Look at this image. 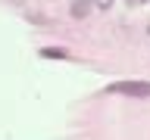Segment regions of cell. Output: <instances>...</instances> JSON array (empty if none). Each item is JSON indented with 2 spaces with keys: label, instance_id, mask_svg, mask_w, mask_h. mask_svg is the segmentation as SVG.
<instances>
[{
  "label": "cell",
  "instance_id": "cell-4",
  "mask_svg": "<svg viewBox=\"0 0 150 140\" xmlns=\"http://www.w3.org/2000/svg\"><path fill=\"white\" fill-rule=\"evenodd\" d=\"M94 3H97V6H103V9H110V6H112V0H94Z\"/></svg>",
  "mask_w": 150,
  "mask_h": 140
},
{
  "label": "cell",
  "instance_id": "cell-5",
  "mask_svg": "<svg viewBox=\"0 0 150 140\" xmlns=\"http://www.w3.org/2000/svg\"><path fill=\"white\" fill-rule=\"evenodd\" d=\"M128 6H141V3H150V0H125Z\"/></svg>",
  "mask_w": 150,
  "mask_h": 140
},
{
  "label": "cell",
  "instance_id": "cell-1",
  "mask_svg": "<svg viewBox=\"0 0 150 140\" xmlns=\"http://www.w3.org/2000/svg\"><path fill=\"white\" fill-rule=\"evenodd\" d=\"M106 93L131 97V100H150V81H116L106 87Z\"/></svg>",
  "mask_w": 150,
  "mask_h": 140
},
{
  "label": "cell",
  "instance_id": "cell-3",
  "mask_svg": "<svg viewBox=\"0 0 150 140\" xmlns=\"http://www.w3.org/2000/svg\"><path fill=\"white\" fill-rule=\"evenodd\" d=\"M41 56H44V59H66V50L63 47H44V50H41Z\"/></svg>",
  "mask_w": 150,
  "mask_h": 140
},
{
  "label": "cell",
  "instance_id": "cell-2",
  "mask_svg": "<svg viewBox=\"0 0 150 140\" xmlns=\"http://www.w3.org/2000/svg\"><path fill=\"white\" fill-rule=\"evenodd\" d=\"M94 0H72V6H69V13H72V19H84L88 13H91Z\"/></svg>",
  "mask_w": 150,
  "mask_h": 140
}]
</instances>
